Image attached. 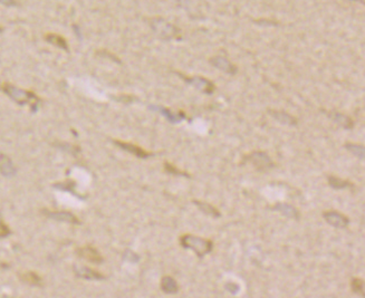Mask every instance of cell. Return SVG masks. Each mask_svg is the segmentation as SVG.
<instances>
[{
  "label": "cell",
  "mask_w": 365,
  "mask_h": 298,
  "mask_svg": "<svg viewBox=\"0 0 365 298\" xmlns=\"http://www.w3.org/2000/svg\"><path fill=\"white\" fill-rule=\"evenodd\" d=\"M123 257H124L125 260L130 261V262H137L140 260L139 255H136L134 251H131V250H126L124 252V255H123Z\"/></svg>",
  "instance_id": "d4e9b609"
},
{
  "label": "cell",
  "mask_w": 365,
  "mask_h": 298,
  "mask_svg": "<svg viewBox=\"0 0 365 298\" xmlns=\"http://www.w3.org/2000/svg\"><path fill=\"white\" fill-rule=\"evenodd\" d=\"M12 233V230L9 229V227L3 221L2 218H0V238H6Z\"/></svg>",
  "instance_id": "484cf974"
},
{
  "label": "cell",
  "mask_w": 365,
  "mask_h": 298,
  "mask_svg": "<svg viewBox=\"0 0 365 298\" xmlns=\"http://www.w3.org/2000/svg\"><path fill=\"white\" fill-rule=\"evenodd\" d=\"M45 39L47 43L54 45V46H56L57 48H61V49H64V51L68 52V44L66 42V39L63 36H61V35L47 34L45 36Z\"/></svg>",
  "instance_id": "44dd1931"
},
{
  "label": "cell",
  "mask_w": 365,
  "mask_h": 298,
  "mask_svg": "<svg viewBox=\"0 0 365 298\" xmlns=\"http://www.w3.org/2000/svg\"><path fill=\"white\" fill-rule=\"evenodd\" d=\"M180 245L185 249L195 251V254L199 258H204L214 250V242L210 239L190 235V233H186L180 237Z\"/></svg>",
  "instance_id": "6da1fadb"
},
{
  "label": "cell",
  "mask_w": 365,
  "mask_h": 298,
  "mask_svg": "<svg viewBox=\"0 0 365 298\" xmlns=\"http://www.w3.org/2000/svg\"><path fill=\"white\" fill-rule=\"evenodd\" d=\"M43 215H45L49 219L71 223V225H80L81 223L76 216H74L73 213L67 211H49L45 209L43 210Z\"/></svg>",
  "instance_id": "8fae6325"
},
{
  "label": "cell",
  "mask_w": 365,
  "mask_h": 298,
  "mask_svg": "<svg viewBox=\"0 0 365 298\" xmlns=\"http://www.w3.org/2000/svg\"><path fill=\"white\" fill-rule=\"evenodd\" d=\"M161 290L167 295H174L179 291V285H177L176 280L171 276H164L161 279Z\"/></svg>",
  "instance_id": "e0dca14e"
},
{
  "label": "cell",
  "mask_w": 365,
  "mask_h": 298,
  "mask_svg": "<svg viewBox=\"0 0 365 298\" xmlns=\"http://www.w3.org/2000/svg\"><path fill=\"white\" fill-rule=\"evenodd\" d=\"M271 208H273V210L280 212L283 216L289 218V219L299 220L300 217L299 211L296 209L294 206L289 205V203H276V205Z\"/></svg>",
  "instance_id": "4fadbf2b"
},
{
  "label": "cell",
  "mask_w": 365,
  "mask_h": 298,
  "mask_svg": "<svg viewBox=\"0 0 365 298\" xmlns=\"http://www.w3.org/2000/svg\"><path fill=\"white\" fill-rule=\"evenodd\" d=\"M151 108L153 110H157L162 115L166 117V120L171 122V123H180L187 118L186 113L184 111H177V112H173L169 110V108L165 107H160V106H151Z\"/></svg>",
  "instance_id": "5bb4252c"
},
{
  "label": "cell",
  "mask_w": 365,
  "mask_h": 298,
  "mask_svg": "<svg viewBox=\"0 0 365 298\" xmlns=\"http://www.w3.org/2000/svg\"><path fill=\"white\" fill-rule=\"evenodd\" d=\"M74 274L76 277L82 278V279L86 280H104L106 276L103 275L102 272L98 270L93 269L91 267L86 266H74Z\"/></svg>",
  "instance_id": "ba28073f"
},
{
  "label": "cell",
  "mask_w": 365,
  "mask_h": 298,
  "mask_svg": "<svg viewBox=\"0 0 365 298\" xmlns=\"http://www.w3.org/2000/svg\"><path fill=\"white\" fill-rule=\"evenodd\" d=\"M2 89L13 99V101L19 104V105H26V104H29L34 111L36 110V107L39 103V98L36 96V94L34 92L18 88L8 83H5L2 86Z\"/></svg>",
  "instance_id": "7a4b0ae2"
},
{
  "label": "cell",
  "mask_w": 365,
  "mask_h": 298,
  "mask_svg": "<svg viewBox=\"0 0 365 298\" xmlns=\"http://www.w3.org/2000/svg\"><path fill=\"white\" fill-rule=\"evenodd\" d=\"M245 161L250 162L257 171H266L274 168V162L268 153L264 151H254L245 157Z\"/></svg>",
  "instance_id": "3957f363"
},
{
  "label": "cell",
  "mask_w": 365,
  "mask_h": 298,
  "mask_svg": "<svg viewBox=\"0 0 365 298\" xmlns=\"http://www.w3.org/2000/svg\"><path fill=\"white\" fill-rule=\"evenodd\" d=\"M209 62L212 66L218 68L221 72L228 74V75H236L237 72H238V67L224 56L211 57Z\"/></svg>",
  "instance_id": "9c48e42d"
},
{
  "label": "cell",
  "mask_w": 365,
  "mask_h": 298,
  "mask_svg": "<svg viewBox=\"0 0 365 298\" xmlns=\"http://www.w3.org/2000/svg\"><path fill=\"white\" fill-rule=\"evenodd\" d=\"M177 74H179V75L184 78L187 83L190 84V85H192V86H195L196 88H198L199 91L207 94V95H211V94L216 91L215 84L211 81H209L208 78H205L202 76L187 77V76L182 75L181 73H177Z\"/></svg>",
  "instance_id": "277c9868"
},
{
  "label": "cell",
  "mask_w": 365,
  "mask_h": 298,
  "mask_svg": "<svg viewBox=\"0 0 365 298\" xmlns=\"http://www.w3.org/2000/svg\"><path fill=\"white\" fill-rule=\"evenodd\" d=\"M113 142H114L115 145H117L118 147L122 148V150L129 152V153H131V155H133V156L139 158V159H147V158L153 156V153L145 151L144 148H142L141 146L136 145V144L129 143V142H123V141H118V140H114Z\"/></svg>",
  "instance_id": "30bf717a"
},
{
  "label": "cell",
  "mask_w": 365,
  "mask_h": 298,
  "mask_svg": "<svg viewBox=\"0 0 365 298\" xmlns=\"http://www.w3.org/2000/svg\"><path fill=\"white\" fill-rule=\"evenodd\" d=\"M76 254L78 257H81L82 259L93 262V264L101 265L103 261H104V258L101 255V252L98 251L95 247L91 245H86L84 247L78 248L76 250Z\"/></svg>",
  "instance_id": "52a82bcc"
},
{
  "label": "cell",
  "mask_w": 365,
  "mask_h": 298,
  "mask_svg": "<svg viewBox=\"0 0 365 298\" xmlns=\"http://www.w3.org/2000/svg\"><path fill=\"white\" fill-rule=\"evenodd\" d=\"M151 26L153 27L154 32L160 35L161 37L164 38H173L177 37V34H179V29L175 28L173 25L166 23L163 19H154L152 21Z\"/></svg>",
  "instance_id": "5b68a950"
},
{
  "label": "cell",
  "mask_w": 365,
  "mask_h": 298,
  "mask_svg": "<svg viewBox=\"0 0 365 298\" xmlns=\"http://www.w3.org/2000/svg\"><path fill=\"white\" fill-rule=\"evenodd\" d=\"M22 281L34 287H42L43 286V278L35 271H27L19 275Z\"/></svg>",
  "instance_id": "d6986e66"
},
{
  "label": "cell",
  "mask_w": 365,
  "mask_h": 298,
  "mask_svg": "<svg viewBox=\"0 0 365 298\" xmlns=\"http://www.w3.org/2000/svg\"><path fill=\"white\" fill-rule=\"evenodd\" d=\"M195 205L199 208V210L202 211L207 216H210L212 218H220L221 217V212L217 209L216 207H214L212 205L208 202L205 201H200V200H194L192 201Z\"/></svg>",
  "instance_id": "ac0fdd59"
},
{
  "label": "cell",
  "mask_w": 365,
  "mask_h": 298,
  "mask_svg": "<svg viewBox=\"0 0 365 298\" xmlns=\"http://www.w3.org/2000/svg\"><path fill=\"white\" fill-rule=\"evenodd\" d=\"M351 289L355 295L359 296L361 298L365 297V289H364V280L362 278L354 277L351 280Z\"/></svg>",
  "instance_id": "7402d4cb"
},
{
  "label": "cell",
  "mask_w": 365,
  "mask_h": 298,
  "mask_svg": "<svg viewBox=\"0 0 365 298\" xmlns=\"http://www.w3.org/2000/svg\"><path fill=\"white\" fill-rule=\"evenodd\" d=\"M226 289L228 290L231 294H237L239 291V286L235 284V282H227L226 284Z\"/></svg>",
  "instance_id": "4316f807"
},
{
  "label": "cell",
  "mask_w": 365,
  "mask_h": 298,
  "mask_svg": "<svg viewBox=\"0 0 365 298\" xmlns=\"http://www.w3.org/2000/svg\"><path fill=\"white\" fill-rule=\"evenodd\" d=\"M0 173L6 178H12L16 175V168L14 167L11 158L5 155H0Z\"/></svg>",
  "instance_id": "2e32d148"
},
{
  "label": "cell",
  "mask_w": 365,
  "mask_h": 298,
  "mask_svg": "<svg viewBox=\"0 0 365 298\" xmlns=\"http://www.w3.org/2000/svg\"><path fill=\"white\" fill-rule=\"evenodd\" d=\"M269 115L274 118L275 121L283 124V125L287 126H295L297 125V118L290 115V114L286 113L284 111H276V110H269Z\"/></svg>",
  "instance_id": "7c38bea8"
},
{
  "label": "cell",
  "mask_w": 365,
  "mask_h": 298,
  "mask_svg": "<svg viewBox=\"0 0 365 298\" xmlns=\"http://www.w3.org/2000/svg\"><path fill=\"white\" fill-rule=\"evenodd\" d=\"M164 170L167 173V175H172V176H177V177H187L190 178V176L187 172H184L179 170V169L175 168L172 163L170 162H165L164 163Z\"/></svg>",
  "instance_id": "cb8c5ba5"
},
{
  "label": "cell",
  "mask_w": 365,
  "mask_h": 298,
  "mask_svg": "<svg viewBox=\"0 0 365 298\" xmlns=\"http://www.w3.org/2000/svg\"><path fill=\"white\" fill-rule=\"evenodd\" d=\"M328 116L332 118V120L339 125L341 127H343L344 130H351L354 126V122L349 116L345 115L343 113L339 112H330L328 113Z\"/></svg>",
  "instance_id": "9a60e30c"
},
{
  "label": "cell",
  "mask_w": 365,
  "mask_h": 298,
  "mask_svg": "<svg viewBox=\"0 0 365 298\" xmlns=\"http://www.w3.org/2000/svg\"><path fill=\"white\" fill-rule=\"evenodd\" d=\"M345 148L348 150L349 152L352 153L353 156L357 157L358 159L363 160L364 156H365V148L361 144H355V143H346L345 144Z\"/></svg>",
  "instance_id": "603a6c76"
},
{
  "label": "cell",
  "mask_w": 365,
  "mask_h": 298,
  "mask_svg": "<svg viewBox=\"0 0 365 298\" xmlns=\"http://www.w3.org/2000/svg\"><path fill=\"white\" fill-rule=\"evenodd\" d=\"M323 218L328 225L336 228V229H345L349 223V219L346 216L335 210L325 211L323 213Z\"/></svg>",
  "instance_id": "8992f818"
},
{
  "label": "cell",
  "mask_w": 365,
  "mask_h": 298,
  "mask_svg": "<svg viewBox=\"0 0 365 298\" xmlns=\"http://www.w3.org/2000/svg\"><path fill=\"white\" fill-rule=\"evenodd\" d=\"M327 181H328V186L332 189H334V190H343V189L353 187V183L351 181L344 180V179L335 177V176H328Z\"/></svg>",
  "instance_id": "ffe728a7"
}]
</instances>
